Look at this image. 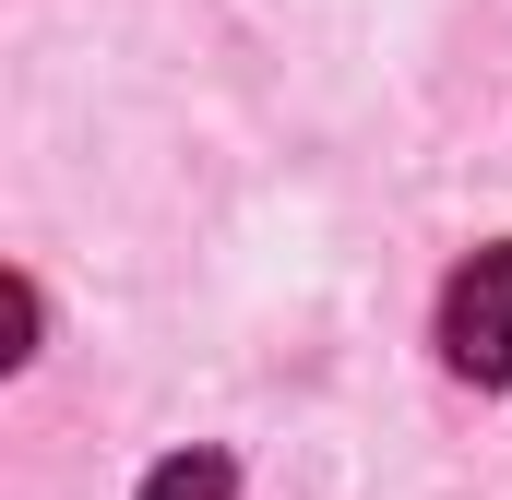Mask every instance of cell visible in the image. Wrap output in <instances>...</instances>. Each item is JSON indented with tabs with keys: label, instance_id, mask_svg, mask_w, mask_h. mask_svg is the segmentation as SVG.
Wrapping results in <instances>:
<instances>
[{
	"label": "cell",
	"instance_id": "7a4b0ae2",
	"mask_svg": "<svg viewBox=\"0 0 512 500\" xmlns=\"http://www.w3.org/2000/svg\"><path fill=\"white\" fill-rule=\"evenodd\" d=\"M143 500H239V465H227V453H167V465L143 477Z\"/></svg>",
	"mask_w": 512,
	"mask_h": 500
},
{
	"label": "cell",
	"instance_id": "3957f363",
	"mask_svg": "<svg viewBox=\"0 0 512 500\" xmlns=\"http://www.w3.org/2000/svg\"><path fill=\"white\" fill-rule=\"evenodd\" d=\"M36 322H48V298H36V274H12V358H36Z\"/></svg>",
	"mask_w": 512,
	"mask_h": 500
},
{
	"label": "cell",
	"instance_id": "6da1fadb",
	"mask_svg": "<svg viewBox=\"0 0 512 500\" xmlns=\"http://www.w3.org/2000/svg\"><path fill=\"white\" fill-rule=\"evenodd\" d=\"M441 358L465 381H512V239L453 262V286H441Z\"/></svg>",
	"mask_w": 512,
	"mask_h": 500
}]
</instances>
